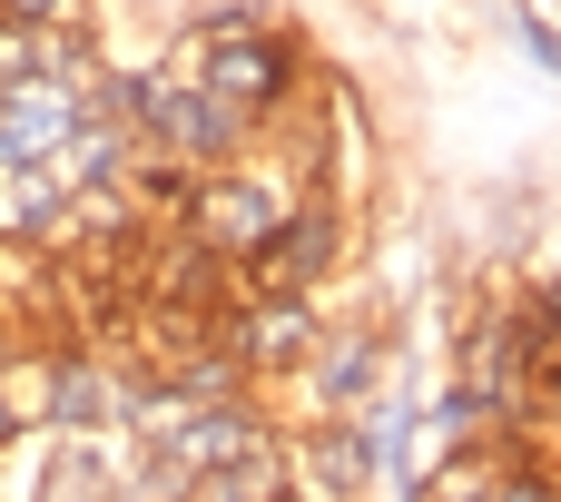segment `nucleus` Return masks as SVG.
Returning a JSON list of instances; mask_svg holds the SVG:
<instances>
[{
  "instance_id": "nucleus-4",
  "label": "nucleus",
  "mask_w": 561,
  "mask_h": 502,
  "mask_svg": "<svg viewBox=\"0 0 561 502\" xmlns=\"http://www.w3.org/2000/svg\"><path fill=\"white\" fill-rule=\"evenodd\" d=\"M217 335L247 355L256 385H286L325 335V286L316 296H237V306H217Z\"/></svg>"
},
{
  "instance_id": "nucleus-14",
  "label": "nucleus",
  "mask_w": 561,
  "mask_h": 502,
  "mask_svg": "<svg viewBox=\"0 0 561 502\" xmlns=\"http://www.w3.org/2000/svg\"><path fill=\"white\" fill-rule=\"evenodd\" d=\"M533 10H542V0H533Z\"/></svg>"
},
{
  "instance_id": "nucleus-5",
  "label": "nucleus",
  "mask_w": 561,
  "mask_h": 502,
  "mask_svg": "<svg viewBox=\"0 0 561 502\" xmlns=\"http://www.w3.org/2000/svg\"><path fill=\"white\" fill-rule=\"evenodd\" d=\"M286 444H296V483H306L316 502H375V493H385L375 444H365V424H355V414H306Z\"/></svg>"
},
{
  "instance_id": "nucleus-12",
  "label": "nucleus",
  "mask_w": 561,
  "mask_h": 502,
  "mask_svg": "<svg viewBox=\"0 0 561 502\" xmlns=\"http://www.w3.org/2000/svg\"><path fill=\"white\" fill-rule=\"evenodd\" d=\"M20 434H30V424H20V414H10V395H0V454H10Z\"/></svg>"
},
{
  "instance_id": "nucleus-10",
  "label": "nucleus",
  "mask_w": 561,
  "mask_h": 502,
  "mask_svg": "<svg viewBox=\"0 0 561 502\" xmlns=\"http://www.w3.org/2000/svg\"><path fill=\"white\" fill-rule=\"evenodd\" d=\"M483 502H561V464H513Z\"/></svg>"
},
{
  "instance_id": "nucleus-13",
  "label": "nucleus",
  "mask_w": 561,
  "mask_h": 502,
  "mask_svg": "<svg viewBox=\"0 0 561 502\" xmlns=\"http://www.w3.org/2000/svg\"><path fill=\"white\" fill-rule=\"evenodd\" d=\"M286 502H316V493H306V483H296V493H286Z\"/></svg>"
},
{
  "instance_id": "nucleus-6",
  "label": "nucleus",
  "mask_w": 561,
  "mask_h": 502,
  "mask_svg": "<svg viewBox=\"0 0 561 502\" xmlns=\"http://www.w3.org/2000/svg\"><path fill=\"white\" fill-rule=\"evenodd\" d=\"M69 128H79V89H69V79L0 89V168H39V158H59Z\"/></svg>"
},
{
  "instance_id": "nucleus-8",
  "label": "nucleus",
  "mask_w": 561,
  "mask_h": 502,
  "mask_svg": "<svg viewBox=\"0 0 561 502\" xmlns=\"http://www.w3.org/2000/svg\"><path fill=\"white\" fill-rule=\"evenodd\" d=\"M69 227V178L39 158V168H0V237L10 247H59Z\"/></svg>"
},
{
  "instance_id": "nucleus-3",
  "label": "nucleus",
  "mask_w": 561,
  "mask_h": 502,
  "mask_svg": "<svg viewBox=\"0 0 561 502\" xmlns=\"http://www.w3.org/2000/svg\"><path fill=\"white\" fill-rule=\"evenodd\" d=\"M385 375H394V326H385V316H325L316 355H306L286 385L306 395V414H365V404L385 395Z\"/></svg>"
},
{
  "instance_id": "nucleus-9",
  "label": "nucleus",
  "mask_w": 561,
  "mask_h": 502,
  "mask_svg": "<svg viewBox=\"0 0 561 502\" xmlns=\"http://www.w3.org/2000/svg\"><path fill=\"white\" fill-rule=\"evenodd\" d=\"M10 20H30V30H99V10L89 0H0Z\"/></svg>"
},
{
  "instance_id": "nucleus-1",
  "label": "nucleus",
  "mask_w": 561,
  "mask_h": 502,
  "mask_svg": "<svg viewBox=\"0 0 561 502\" xmlns=\"http://www.w3.org/2000/svg\"><path fill=\"white\" fill-rule=\"evenodd\" d=\"M168 69H178V79H197L207 99L247 109L256 128H266V118H286L296 99H316L306 30H296V20H276V10H256V0H217V10H197V20L178 30Z\"/></svg>"
},
{
  "instance_id": "nucleus-11",
  "label": "nucleus",
  "mask_w": 561,
  "mask_h": 502,
  "mask_svg": "<svg viewBox=\"0 0 561 502\" xmlns=\"http://www.w3.org/2000/svg\"><path fill=\"white\" fill-rule=\"evenodd\" d=\"M523 49H533V59L561 79V20H552V10H523Z\"/></svg>"
},
{
  "instance_id": "nucleus-7",
  "label": "nucleus",
  "mask_w": 561,
  "mask_h": 502,
  "mask_svg": "<svg viewBox=\"0 0 561 502\" xmlns=\"http://www.w3.org/2000/svg\"><path fill=\"white\" fill-rule=\"evenodd\" d=\"M286 493H296V444H286V424H276V434H256L247 454H227V464L187 474V502H286Z\"/></svg>"
},
{
  "instance_id": "nucleus-2",
  "label": "nucleus",
  "mask_w": 561,
  "mask_h": 502,
  "mask_svg": "<svg viewBox=\"0 0 561 502\" xmlns=\"http://www.w3.org/2000/svg\"><path fill=\"white\" fill-rule=\"evenodd\" d=\"M345 247H355V197L335 178H316V187H296V207L276 217L266 256L247 266V296H316V286H335Z\"/></svg>"
}]
</instances>
